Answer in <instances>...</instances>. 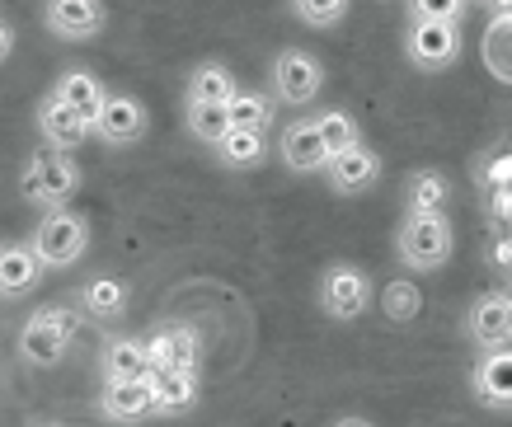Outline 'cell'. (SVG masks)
Segmentation results:
<instances>
[{"instance_id": "obj_1", "label": "cell", "mask_w": 512, "mask_h": 427, "mask_svg": "<svg viewBox=\"0 0 512 427\" xmlns=\"http://www.w3.org/2000/svg\"><path fill=\"white\" fill-rule=\"evenodd\" d=\"M76 188H80V165H76V155H66V151L29 155L24 169H19V198L29 202V207H43V212L71 207Z\"/></svg>"}, {"instance_id": "obj_2", "label": "cell", "mask_w": 512, "mask_h": 427, "mask_svg": "<svg viewBox=\"0 0 512 427\" xmlns=\"http://www.w3.org/2000/svg\"><path fill=\"white\" fill-rule=\"evenodd\" d=\"M451 244H456V235H451L447 212H428V216L404 212V226L395 235V259L409 273H437L451 259Z\"/></svg>"}, {"instance_id": "obj_3", "label": "cell", "mask_w": 512, "mask_h": 427, "mask_svg": "<svg viewBox=\"0 0 512 427\" xmlns=\"http://www.w3.org/2000/svg\"><path fill=\"white\" fill-rule=\"evenodd\" d=\"M315 301H320V310H325L329 320L353 324V320H362L376 301L372 277H367V268H357V263H329L325 273H320Z\"/></svg>"}, {"instance_id": "obj_4", "label": "cell", "mask_w": 512, "mask_h": 427, "mask_svg": "<svg viewBox=\"0 0 512 427\" xmlns=\"http://www.w3.org/2000/svg\"><path fill=\"white\" fill-rule=\"evenodd\" d=\"M268 80H273V99L282 108H311L325 94V61L306 47H282L273 57Z\"/></svg>"}, {"instance_id": "obj_5", "label": "cell", "mask_w": 512, "mask_h": 427, "mask_svg": "<svg viewBox=\"0 0 512 427\" xmlns=\"http://www.w3.org/2000/svg\"><path fill=\"white\" fill-rule=\"evenodd\" d=\"M38 244L47 268H71V263L85 259L90 249V221L76 212V207H57V212H43V221L33 226L29 235Z\"/></svg>"}, {"instance_id": "obj_6", "label": "cell", "mask_w": 512, "mask_h": 427, "mask_svg": "<svg viewBox=\"0 0 512 427\" xmlns=\"http://www.w3.org/2000/svg\"><path fill=\"white\" fill-rule=\"evenodd\" d=\"M71 348V315L47 305V310H33L24 329H19V357L29 366H57Z\"/></svg>"}, {"instance_id": "obj_7", "label": "cell", "mask_w": 512, "mask_h": 427, "mask_svg": "<svg viewBox=\"0 0 512 427\" xmlns=\"http://www.w3.org/2000/svg\"><path fill=\"white\" fill-rule=\"evenodd\" d=\"M461 24H437V19H409V38H404V57L419 71H447L461 61Z\"/></svg>"}, {"instance_id": "obj_8", "label": "cell", "mask_w": 512, "mask_h": 427, "mask_svg": "<svg viewBox=\"0 0 512 427\" xmlns=\"http://www.w3.org/2000/svg\"><path fill=\"white\" fill-rule=\"evenodd\" d=\"M278 160L292 169V174H325L329 169L334 151H329V141H325V132H320L315 113H301V118H292L287 127H282Z\"/></svg>"}, {"instance_id": "obj_9", "label": "cell", "mask_w": 512, "mask_h": 427, "mask_svg": "<svg viewBox=\"0 0 512 427\" xmlns=\"http://www.w3.org/2000/svg\"><path fill=\"white\" fill-rule=\"evenodd\" d=\"M109 24L104 0H43V29L57 43H90Z\"/></svg>"}, {"instance_id": "obj_10", "label": "cell", "mask_w": 512, "mask_h": 427, "mask_svg": "<svg viewBox=\"0 0 512 427\" xmlns=\"http://www.w3.org/2000/svg\"><path fill=\"white\" fill-rule=\"evenodd\" d=\"M466 338L480 352L508 348L512 343V296L508 291H484L466 310Z\"/></svg>"}, {"instance_id": "obj_11", "label": "cell", "mask_w": 512, "mask_h": 427, "mask_svg": "<svg viewBox=\"0 0 512 427\" xmlns=\"http://www.w3.org/2000/svg\"><path fill=\"white\" fill-rule=\"evenodd\" d=\"M99 418L118 427H137L156 413V376L151 381H104L99 390Z\"/></svg>"}, {"instance_id": "obj_12", "label": "cell", "mask_w": 512, "mask_h": 427, "mask_svg": "<svg viewBox=\"0 0 512 427\" xmlns=\"http://www.w3.org/2000/svg\"><path fill=\"white\" fill-rule=\"evenodd\" d=\"M151 132V113L141 104L137 94H109V104L94 122V141H104V146H137L141 137Z\"/></svg>"}, {"instance_id": "obj_13", "label": "cell", "mask_w": 512, "mask_h": 427, "mask_svg": "<svg viewBox=\"0 0 512 427\" xmlns=\"http://www.w3.org/2000/svg\"><path fill=\"white\" fill-rule=\"evenodd\" d=\"M38 137H43L47 151H66V155H71V151H80V146L94 137V127L80 118L66 99H57V94L47 90L43 104H38Z\"/></svg>"}, {"instance_id": "obj_14", "label": "cell", "mask_w": 512, "mask_h": 427, "mask_svg": "<svg viewBox=\"0 0 512 427\" xmlns=\"http://www.w3.org/2000/svg\"><path fill=\"white\" fill-rule=\"evenodd\" d=\"M43 273H47V263L33 240H10L0 249V296H10V301L29 296Z\"/></svg>"}, {"instance_id": "obj_15", "label": "cell", "mask_w": 512, "mask_h": 427, "mask_svg": "<svg viewBox=\"0 0 512 427\" xmlns=\"http://www.w3.org/2000/svg\"><path fill=\"white\" fill-rule=\"evenodd\" d=\"M325 179L334 193H343V198H353V193H367L376 179H381V155L362 141V146H348V151H339L334 160H329Z\"/></svg>"}, {"instance_id": "obj_16", "label": "cell", "mask_w": 512, "mask_h": 427, "mask_svg": "<svg viewBox=\"0 0 512 427\" xmlns=\"http://www.w3.org/2000/svg\"><path fill=\"white\" fill-rule=\"evenodd\" d=\"M99 371H104V381H151L156 357L141 338H109L99 348Z\"/></svg>"}, {"instance_id": "obj_17", "label": "cell", "mask_w": 512, "mask_h": 427, "mask_svg": "<svg viewBox=\"0 0 512 427\" xmlns=\"http://www.w3.org/2000/svg\"><path fill=\"white\" fill-rule=\"evenodd\" d=\"M475 399L489 404V409H512V348H494V352H480V362H475Z\"/></svg>"}, {"instance_id": "obj_18", "label": "cell", "mask_w": 512, "mask_h": 427, "mask_svg": "<svg viewBox=\"0 0 512 427\" xmlns=\"http://www.w3.org/2000/svg\"><path fill=\"white\" fill-rule=\"evenodd\" d=\"M52 94H57V99H66V104L76 108L90 127L99 122L104 104H109V90H104V85L94 80V71H85V66H66L62 76L52 80Z\"/></svg>"}, {"instance_id": "obj_19", "label": "cell", "mask_w": 512, "mask_h": 427, "mask_svg": "<svg viewBox=\"0 0 512 427\" xmlns=\"http://www.w3.org/2000/svg\"><path fill=\"white\" fill-rule=\"evenodd\" d=\"M235 94H240V80L226 61H198L193 71H188V85H184V104H231Z\"/></svg>"}, {"instance_id": "obj_20", "label": "cell", "mask_w": 512, "mask_h": 427, "mask_svg": "<svg viewBox=\"0 0 512 427\" xmlns=\"http://www.w3.org/2000/svg\"><path fill=\"white\" fill-rule=\"evenodd\" d=\"M198 404V371L193 366H160L156 371V413H188Z\"/></svg>"}, {"instance_id": "obj_21", "label": "cell", "mask_w": 512, "mask_h": 427, "mask_svg": "<svg viewBox=\"0 0 512 427\" xmlns=\"http://www.w3.org/2000/svg\"><path fill=\"white\" fill-rule=\"evenodd\" d=\"M451 202V183L442 169H414L404 179V212L428 216V212H447Z\"/></svg>"}, {"instance_id": "obj_22", "label": "cell", "mask_w": 512, "mask_h": 427, "mask_svg": "<svg viewBox=\"0 0 512 427\" xmlns=\"http://www.w3.org/2000/svg\"><path fill=\"white\" fill-rule=\"evenodd\" d=\"M217 160L226 169L264 165L268 160V132H259V127H231V132L217 141Z\"/></svg>"}, {"instance_id": "obj_23", "label": "cell", "mask_w": 512, "mask_h": 427, "mask_svg": "<svg viewBox=\"0 0 512 427\" xmlns=\"http://www.w3.org/2000/svg\"><path fill=\"white\" fill-rule=\"evenodd\" d=\"M76 305L90 315V320H118L127 310V287L118 282V277H90L85 287L76 291Z\"/></svg>"}, {"instance_id": "obj_24", "label": "cell", "mask_w": 512, "mask_h": 427, "mask_svg": "<svg viewBox=\"0 0 512 427\" xmlns=\"http://www.w3.org/2000/svg\"><path fill=\"white\" fill-rule=\"evenodd\" d=\"M184 127L202 141V146H217L235 122H231V108L226 104H184Z\"/></svg>"}, {"instance_id": "obj_25", "label": "cell", "mask_w": 512, "mask_h": 427, "mask_svg": "<svg viewBox=\"0 0 512 427\" xmlns=\"http://www.w3.org/2000/svg\"><path fill=\"white\" fill-rule=\"evenodd\" d=\"M231 122L235 127H259V132H268L273 127V118H278V99L264 90H240L231 99Z\"/></svg>"}, {"instance_id": "obj_26", "label": "cell", "mask_w": 512, "mask_h": 427, "mask_svg": "<svg viewBox=\"0 0 512 427\" xmlns=\"http://www.w3.org/2000/svg\"><path fill=\"white\" fill-rule=\"evenodd\" d=\"M315 122H320V132H325V141H329V151L334 155L348 151V146H362V122H357L348 108H320Z\"/></svg>"}, {"instance_id": "obj_27", "label": "cell", "mask_w": 512, "mask_h": 427, "mask_svg": "<svg viewBox=\"0 0 512 427\" xmlns=\"http://www.w3.org/2000/svg\"><path fill=\"white\" fill-rule=\"evenodd\" d=\"M348 5L353 0H292V15L301 24H311V29H334L348 19Z\"/></svg>"}, {"instance_id": "obj_28", "label": "cell", "mask_w": 512, "mask_h": 427, "mask_svg": "<svg viewBox=\"0 0 512 427\" xmlns=\"http://www.w3.org/2000/svg\"><path fill=\"white\" fill-rule=\"evenodd\" d=\"M381 310H386L395 324H409L423 310L419 287H414V282H390V287L381 291Z\"/></svg>"}, {"instance_id": "obj_29", "label": "cell", "mask_w": 512, "mask_h": 427, "mask_svg": "<svg viewBox=\"0 0 512 427\" xmlns=\"http://www.w3.org/2000/svg\"><path fill=\"white\" fill-rule=\"evenodd\" d=\"M470 0H409V19H437V24H461Z\"/></svg>"}, {"instance_id": "obj_30", "label": "cell", "mask_w": 512, "mask_h": 427, "mask_svg": "<svg viewBox=\"0 0 512 427\" xmlns=\"http://www.w3.org/2000/svg\"><path fill=\"white\" fill-rule=\"evenodd\" d=\"M334 427H372V423H367V418H357V413H348V418H339Z\"/></svg>"}]
</instances>
